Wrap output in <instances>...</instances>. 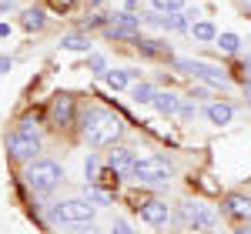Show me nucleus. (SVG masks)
Returning a JSON list of instances; mask_svg holds the SVG:
<instances>
[{"label":"nucleus","instance_id":"nucleus-1","mask_svg":"<svg viewBox=\"0 0 251 234\" xmlns=\"http://www.w3.org/2000/svg\"><path fill=\"white\" fill-rule=\"evenodd\" d=\"M77 127H80V140L91 144V147H114V144H121V137L127 134L124 117L107 111V107H97V104L80 111Z\"/></svg>","mask_w":251,"mask_h":234},{"label":"nucleus","instance_id":"nucleus-2","mask_svg":"<svg viewBox=\"0 0 251 234\" xmlns=\"http://www.w3.org/2000/svg\"><path fill=\"white\" fill-rule=\"evenodd\" d=\"M40 147H44V140H40L37 127H34L30 120L17 124L10 134L3 137V151H7L10 161H17V164H30V161H37Z\"/></svg>","mask_w":251,"mask_h":234},{"label":"nucleus","instance_id":"nucleus-3","mask_svg":"<svg viewBox=\"0 0 251 234\" xmlns=\"http://www.w3.org/2000/svg\"><path fill=\"white\" fill-rule=\"evenodd\" d=\"M64 167L50 157H37L30 164H24V184L34 191V194H54L60 184H64Z\"/></svg>","mask_w":251,"mask_h":234},{"label":"nucleus","instance_id":"nucleus-4","mask_svg":"<svg viewBox=\"0 0 251 234\" xmlns=\"http://www.w3.org/2000/svg\"><path fill=\"white\" fill-rule=\"evenodd\" d=\"M171 64L181 70V74H188V77L201 80V84H208L214 91H228L231 87V77H228V70H221L218 64H208V60H194V57H171Z\"/></svg>","mask_w":251,"mask_h":234},{"label":"nucleus","instance_id":"nucleus-5","mask_svg":"<svg viewBox=\"0 0 251 234\" xmlns=\"http://www.w3.org/2000/svg\"><path fill=\"white\" fill-rule=\"evenodd\" d=\"M97 217V204L87 197H64L57 204L47 208V221L50 224H84Z\"/></svg>","mask_w":251,"mask_h":234},{"label":"nucleus","instance_id":"nucleus-6","mask_svg":"<svg viewBox=\"0 0 251 234\" xmlns=\"http://www.w3.org/2000/svg\"><path fill=\"white\" fill-rule=\"evenodd\" d=\"M131 177L137 184H168L174 177V164L161 154H148V157H137L134 167H131Z\"/></svg>","mask_w":251,"mask_h":234},{"label":"nucleus","instance_id":"nucleus-7","mask_svg":"<svg viewBox=\"0 0 251 234\" xmlns=\"http://www.w3.org/2000/svg\"><path fill=\"white\" fill-rule=\"evenodd\" d=\"M177 221L188 228V231H214L218 224V211L204 201H181L177 204Z\"/></svg>","mask_w":251,"mask_h":234},{"label":"nucleus","instance_id":"nucleus-8","mask_svg":"<svg viewBox=\"0 0 251 234\" xmlns=\"http://www.w3.org/2000/svg\"><path fill=\"white\" fill-rule=\"evenodd\" d=\"M77 117H80V107H77V97L74 94H57V97L50 100V107H47V120L57 131L77 127Z\"/></svg>","mask_w":251,"mask_h":234},{"label":"nucleus","instance_id":"nucleus-9","mask_svg":"<svg viewBox=\"0 0 251 234\" xmlns=\"http://www.w3.org/2000/svg\"><path fill=\"white\" fill-rule=\"evenodd\" d=\"M104 30H107V37H114V40H137V37H141V14L117 10Z\"/></svg>","mask_w":251,"mask_h":234},{"label":"nucleus","instance_id":"nucleus-10","mask_svg":"<svg viewBox=\"0 0 251 234\" xmlns=\"http://www.w3.org/2000/svg\"><path fill=\"white\" fill-rule=\"evenodd\" d=\"M137 214H141L144 224H151V228H168V224H171V208H168V201H161V197L141 201V204H137Z\"/></svg>","mask_w":251,"mask_h":234},{"label":"nucleus","instance_id":"nucleus-11","mask_svg":"<svg viewBox=\"0 0 251 234\" xmlns=\"http://www.w3.org/2000/svg\"><path fill=\"white\" fill-rule=\"evenodd\" d=\"M134 161H137V147H131V144H114V151H107V157H104V164L111 171H117L121 177H131Z\"/></svg>","mask_w":251,"mask_h":234},{"label":"nucleus","instance_id":"nucleus-12","mask_svg":"<svg viewBox=\"0 0 251 234\" xmlns=\"http://www.w3.org/2000/svg\"><path fill=\"white\" fill-rule=\"evenodd\" d=\"M221 211L231 217V221H238V224H251V197L231 191V194H225V201H221Z\"/></svg>","mask_w":251,"mask_h":234},{"label":"nucleus","instance_id":"nucleus-13","mask_svg":"<svg viewBox=\"0 0 251 234\" xmlns=\"http://www.w3.org/2000/svg\"><path fill=\"white\" fill-rule=\"evenodd\" d=\"M204 117L211 120L214 127H225V124L234 120V104H228V100H211V104H204Z\"/></svg>","mask_w":251,"mask_h":234},{"label":"nucleus","instance_id":"nucleus-14","mask_svg":"<svg viewBox=\"0 0 251 234\" xmlns=\"http://www.w3.org/2000/svg\"><path fill=\"white\" fill-rule=\"evenodd\" d=\"M154 111L161 117H174V114H181V104H184V97H177L174 91H157L154 94Z\"/></svg>","mask_w":251,"mask_h":234},{"label":"nucleus","instance_id":"nucleus-15","mask_svg":"<svg viewBox=\"0 0 251 234\" xmlns=\"http://www.w3.org/2000/svg\"><path fill=\"white\" fill-rule=\"evenodd\" d=\"M20 27L24 30H44L47 27V10L44 7H27L24 17H20Z\"/></svg>","mask_w":251,"mask_h":234},{"label":"nucleus","instance_id":"nucleus-16","mask_svg":"<svg viewBox=\"0 0 251 234\" xmlns=\"http://www.w3.org/2000/svg\"><path fill=\"white\" fill-rule=\"evenodd\" d=\"M60 50H74V54H91V37L87 34H64Z\"/></svg>","mask_w":251,"mask_h":234},{"label":"nucleus","instance_id":"nucleus-17","mask_svg":"<svg viewBox=\"0 0 251 234\" xmlns=\"http://www.w3.org/2000/svg\"><path fill=\"white\" fill-rule=\"evenodd\" d=\"M214 47H218L221 54L234 57V54H241V37H238V34H231V30H221V34L214 37Z\"/></svg>","mask_w":251,"mask_h":234},{"label":"nucleus","instance_id":"nucleus-18","mask_svg":"<svg viewBox=\"0 0 251 234\" xmlns=\"http://www.w3.org/2000/svg\"><path fill=\"white\" fill-rule=\"evenodd\" d=\"M188 34H191L194 40H201V44H211V40L218 37V30H214V23H211V20H194Z\"/></svg>","mask_w":251,"mask_h":234},{"label":"nucleus","instance_id":"nucleus-19","mask_svg":"<svg viewBox=\"0 0 251 234\" xmlns=\"http://www.w3.org/2000/svg\"><path fill=\"white\" fill-rule=\"evenodd\" d=\"M137 50H141L144 57H174L161 40H141V37H137Z\"/></svg>","mask_w":251,"mask_h":234},{"label":"nucleus","instance_id":"nucleus-20","mask_svg":"<svg viewBox=\"0 0 251 234\" xmlns=\"http://www.w3.org/2000/svg\"><path fill=\"white\" fill-rule=\"evenodd\" d=\"M104 80H107L111 91H127V87H131V74H127V67H124V70H107Z\"/></svg>","mask_w":251,"mask_h":234},{"label":"nucleus","instance_id":"nucleus-21","mask_svg":"<svg viewBox=\"0 0 251 234\" xmlns=\"http://www.w3.org/2000/svg\"><path fill=\"white\" fill-rule=\"evenodd\" d=\"M84 197H87V201H94L97 208H107V204H111V194H107L100 184H91V181L84 184Z\"/></svg>","mask_w":251,"mask_h":234},{"label":"nucleus","instance_id":"nucleus-22","mask_svg":"<svg viewBox=\"0 0 251 234\" xmlns=\"http://www.w3.org/2000/svg\"><path fill=\"white\" fill-rule=\"evenodd\" d=\"M127 91H131V97L137 100V104H151V100H154V87H151V84H148V80H141V84H131V87H127Z\"/></svg>","mask_w":251,"mask_h":234},{"label":"nucleus","instance_id":"nucleus-23","mask_svg":"<svg viewBox=\"0 0 251 234\" xmlns=\"http://www.w3.org/2000/svg\"><path fill=\"white\" fill-rule=\"evenodd\" d=\"M100 164H104V161H100L97 154H87V161H84V177H87L91 184H94L97 174H100Z\"/></svg>","mask_w":251,"mask_h":234},{"label":"nucleus","instance_id":"nucleus-24","mask_svg":"<svg viewBox=\"0 0 251 234\" xmlns=\"http://www.w3.org/2000/svg\"><path fill=\"white\" fill-rule=\"evenodd\" d=\"M151 7H154L157 14H174V10L184 7V0H151Z\"/></svg>","mask_w":251,"mask_h":234},{"label":"nucleus","instance_id":"nucleus-25","mask_svg":"<svg viewBox=\"0 0 251 234\" xmlns=\"http://www.w3.org/2000/svg\"><path fill=\"white\" fill-rule=\"evenodd\" d=\"M87 70H94V74L104 77V74H107V60L100 57V54H91V57H87Z\"/></svg>","mask_w":251,"mask_h":234},{"label":"nucleus","instance_id":"nucleus-26","mask_svg":"<svg viewBox=\"0 0 251 234\" xmlns=\"http://www.w3.org/2000/svg\"><path fill=\"white\" fill-rule=\"evenodd\" d=\"M74 231H67V234H100V228H97L94 221H84V224H71Z\"/></svg>","mask_w":251,"mask_h":234},{"label":"nucleus","instance_id":"nucleus-27","mask_svg":"<svg viewBox=\"0 0 251 234\" xmlns=\"http://www.w3.org/2000/svg\"><path fill=\"white\" fill-rule=\"evenodd\" d=\"M111 234H134V231H131V224H127L124 217H114V221H111Z\"/></svg>","mask_w":251,"mask_h":234},{"label":"nucleus","instance_id":"nucleus-28","mask_svg":"<svg viewBox=\"0 0 251 234\" xmlns=\"http://www.w3.org/2000/svg\"><path fill=\"white\" fill-rule=\"evenodd\" d=\"M188 97H191V100H204V97H208V87H191Z\"/></svg>","mask_w":251,"mask_h":234},{"label":"nucleus","instance_id":"nucleus-29","mask_svg":"<svg viewBox=\"0 0 251 234\" xmlns=\"http://www.w3.org/2000/svg\"><path fill=\"white\" fill-rule=\"evenodd\" d=\"M14 70V57H0V77Z\"/></svg>","mask_w":251,"mask_h":234},{"label":"nucleus","instance_id":"nucleus-30","mask_svg":"<svg viewBox=\"0 0 251 234\" xmlns=\"http://www.w3.org/2000/svg\"><path fill=\"white\" fill-rule=\"evenodd\" d=\"M245 77H251V47L245 50Z\"/></svg>","mask_w":251,"mask_h":234},{"label":"nucleus","instance_id":"nucleus-31","mask_svg":"<svg viewBox=\"0 0 251 234\" xmlns=\"http://www.w3.org/2000/svg\"><path fill=\"white\" fill-rule=\"evenodd\" d=\"M231 234H251V228H248V224H238V228H234Z\"/></svg>","mask_w":251,"mask_h":234},{"label":"nucleus","instance_id":"nucleus-32","mask_svg":"<svg viewBox=\"0 0 251 234\" xmlns=\"http://www.w3.org/2000/svg\"><path fill=\"white\" fill-rule=\"evenodd\" d=\"M0 37H10V23H0Z\"/></svg>","mask_w":251,"mask_h":234},{"label":"nucleus","instance_id":"nucleus-33","mask_svg":"<svg viewBox=\"0 0 251 234\" xmlns=\"http://www.w3.org/2000/svg\"><path fill=\"white\" fill-rule=\"evenodd\" d=\"M14 7V0H0V10H10Z\"/></svg>","mask_w":251,"mask_h":234},{"label":"nucleus","instance_id":"nucleus-34","mask_svg":"<svg viewBox=\"0 0 251 234\" xmlns=\"http://www.w3.org/2000/svg\"><path fill=\"white\" fill-rule=\"evenodd\" d=\"M97 3H100V0H87V7H97Z\"/></svg>","mask_w":251,"mask_h":234},{"label":"nucleus","instance_id":"nucleus-35","mask_svg":"<svg viewBox=\"0 0 251 234\" xmlns=\"http://www.w3.org/2000/svg\"><path fill=\"white\" fill-rule=\"evenodd\" d=\"M54 3H57V7H64V3H67V0H54Z\"/></svg>","mask_w":251,"mask_h":234},{"label":"nucleus","instance_id":"nucleus-36","mask_svg":"<svg viewBox=\"0 0 251 234\" xmlns=\"http://www.w3.org/2000/svg\"><path fill=\"white\" fill-rule=\"evenodd\" d=\"M245 7H248V10H251V0H245Z\"/></svg>","mask_w":251,"mask_h":234}]
</instances>
